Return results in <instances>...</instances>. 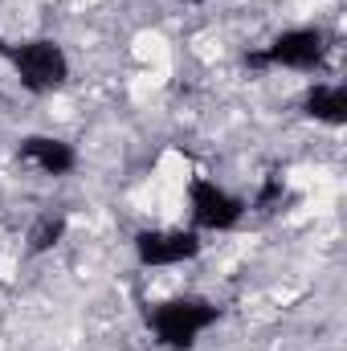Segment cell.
Segmentation results:
<instances>
[{
  "mask_svg": "<svg viewBox=\"0 0 347 351\" xmlns=\"http://www.w3.org/2000/svg\"><path fill=\"white\" fill-rule=\"evenodd\" d=\"M8 66H12L21 90H29L37 98L70 82V58L53 37H29V41L8 45Z\"/></svg>",
  "mask_w": 347,
  "mask_h": 351,
  "instance_id": "7a4b0ae2",
  "label": "cell"
},
{
  "mask_svg": "<svg viewBox=\"0 0 347 351\" xmlns=\"http://www.w3.org/2000/svg\"><path fill=\"white\" fill-rule=\"evenodd\" d=\"M66 229H70V225H66L62 213H41V217L29 225V233H25V250H29V254H49V250L62 245Z\"/></svg>",
  "mask_w": 347,
  "mask_h": 351,
  "instance_id": "ba28073f",
  "label": "cell"
},
{
  "mask_svg": "<svg viewBox=\"0 0 347 351\" xmlns=\"http://www.w3.org/2000/svg\"><path fill=\"white\" fill-rule=\"evenodd\" d=\"M200 233L196 229H143L135 237V258L147 269H172L200 254Z\"/></svg>",
  "mask_w": 347,
  "mask_h": 351,
  "instance_id": "5b68a950",
  "label": "cell"
},
{
  "mask_svg": "<svg viewBox=\"0 0 347 351\" xmlns=\"http://www.w3.org/2000/svg\"><path fill=\"white\" fill-rule=\"evenodd\" d=\"M217 319H221L217 302H208V298H196V294L168 298V302H160V306L147 315L156 343H160V348H168V351H188V348H196V343H200V335L217 327Z\"/></svg>",
  "mask_w": 347,
  "mask_h": 351,
  "instance_id": "6da1fadb",
  "label": "cell"
},
{
  "mask_svg": "<svg viewBox=\"0 0 347 351\" xmlns=\"http://www.w3.org/2000/svg\"><path fill=\"white\" fill-rule=\"evenodd\" d=\"M188 217L196 229H208V233H225V229H237L241 217H246V200L237 192H229L225 184L208 180V176H196L188 184Z\"/></svg>",
  "mask_w": 347,
  "mask_h": 351,
  "instance_id": "277c9868",
  "label": "cell"
},
{
  "mask_svg": "<svg viewBox=\"0 0 347 351\" xmlns=\"http://www.w3.org/2000/svg\"><path fill=\"white\" fill-rule=\"evenodd\" d=\"M327 53H331V37L319 25H294V29H282L270 45H261L258 53H250V66L311 74V70H319L327 62Z\"/></svg>",
  "mask_w": 347,
  "mask_h": 351,
  "instance_id": "3957f363",
  "label": "cell"
},
{
  "mask_svg": "<svg viewBox=\"0 0 347 351\" xmlns=\"http://www.w3.org/2000/svg\"><path fill=\"white\" fill-rule=\"evenodd\" d=\"M302 110H307V119H315L323 127H344L347 123V90L339 82H315L302 94Z\"/></svg>",
  "mask_w": 347,
  "mask_h": 351,
  "instance_id": "52a82bcc",
  "label": "cell"
},
{
  "mask_svg": "<svg viewBox=\"0 0 347 351\" xmlns=\"http://www.w3.org/2000/svg\"><path fill=\"white\" fill-rule=\"evenodd\" d=\"M21 160L41 176H70L78 168L74 143H66L58 135H29V139H21Z\"/></svg>",
  "mask_w": 347,
  "mask_h": 351,
  "instance_id": "8992f818",
  "label": "cell"
}]
</instances>
